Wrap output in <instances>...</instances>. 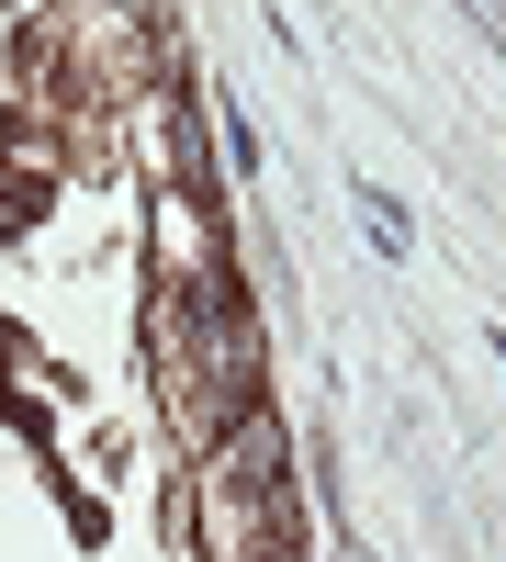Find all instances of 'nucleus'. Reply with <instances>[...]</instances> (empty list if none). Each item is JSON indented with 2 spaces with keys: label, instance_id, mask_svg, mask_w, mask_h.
Returning <instances> with one entry per match:
<instances>
[{
  "label": "nucleus",
  "instance_id": "obj_1",
  "mask_svg": "<svg viewBox=\"0 0 506 562\" xmlns=\"http://www.w3.org/2000/svg\"><path fill=\"white\" fill-rule=\"evenodd\" d=\"M360 237H372L383 259H405V248H417V237H405V203H394V192H360Z\"/></svg>",
  "mask_w": 506,
  "mask_h": 562
}]
</instances>
